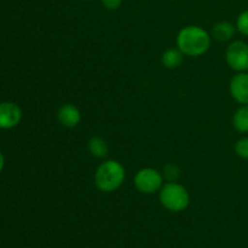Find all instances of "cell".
<instances>
[{
    "label": "cell",
    "mask_w": 248,
    "mask_h": 248,
    "mask_svg": "<svg viewBox=\"0 0 248 248\" xmlns=\"http://www.w3.org/2000/svg\"><path fill=\"white\" fill-rule=\"evenodd\" d=\"M22 120V109L14 102H0V128L11 130Z\"/></svg>",
    "instance_id": "obj_6"
},
{
    "label": "cell",
    "mask_w": 248,
    "mask_h": 248,
    "mask_svg": "<svg viewBox=\"0 0 248 248\" xmlns=\"http://www.w3.org/2000/svg\"><path fill=\"white\" fill-rule=\"evenodd\" d=\"M235 154L244 160H248V137H242L235 143Z\"/></svg>",
    "instance_id": "obj_14"
},
{
    "label": "cell",
    "mask_w": 248,
    "mask_h": 248,
    "mask_svg": "<svg viewBox=\"0 0 248 248\" xmlns=\"http://www.w3.org/2000/svg\"><path fill=\"white\" fill-rule=\"evenodd\" d=\"M232 127L240 133H248V106H240L232 115Z\"/></svg>",
    "instance_id": "obj_12"
},
{
    "label": "cell",
    "mask_w": 248,
    "mask_h": 248,
    "mask_svg": "<svg viewBox=\"0 0 248 248\" xmlns=\"http://www.w3.org/2000/svg\"><path fill=\"white\" fill-rule=\"evenodd\" d=\"M159 201L170 212H183L190 205V194L182 184L167 182L159 190Z\"/></svg>",
    "instance_id": "obj_3"
},
{
    "label": "cell",
    "mask_w": 248,
    "mask_h": 248,
    "mask_svg": "<svg viewBox=\"0 0 248 248\" xmlns=\"http://www.w3.org/2000/svg\"><path fill=\"white\" fill-rule=\"evenodd\" d=\"M87 148H89L90 154L96 159H106L109 153V147L107 142L98 136H93L90 138Z\"/></svg>",
    "instance_id": "obj_11"
},
{
    "label": "cell",
    "mask_w": 248,
    "mask_h": 248,
    "mask_svg": "<svg viewBox=\"0 0 248 248\" xmlns=\"http://www.w3.org/2000/svg\"><path fill=\"white\" fill-rule=\"evenodd\" d=\"M86 1H89V0H86Z\"/></svg>",
    "instance_id": "obj_18"
},
{
    "label": "cell",
    "mask_w": 248,
    "mask_h": 248,
    "mask_svg": "<svg viewBox=\"0 0 248 248\" xmlns=\"http://www.w3.org/2000/svg\"><path fill=\"white\" fill-rule=\"evenodd\" d=\"M236 31L242 35L248 36V9L244 10L236 18Z\"/></svg>",
    "instance_id": "obj_13"
},
{
    "label": "cell",
    "mask_w": 248,
    "mask_h": 248,
    "mask_svg": "<svg viewBox=\"0 0 248 248\" xmlns=\"http://www.w3.org/2000/svg\"><path fill=\"white\" fill-rule=\"evenodd\" d=\"M236 31V26L228 21H219L212 27V38L220 43H225L232 40Z\"/></svg>",
    "instance_id": "obj_9"
},
{
    "label": "cell",
    "mask_w": 248,
    "mask_h": 248,
    "mask_svg": "<svg viewBox=\"0 0 248 248\" xmlns=\"http://www.w3.org/2000/svg\"><path fill=\"white\" fill-rule=\"evenodd\" d=\"M125 167L116 160H107L94 172V186L103 193L118 190L125 182Z\"/></svg>",
    "instance_id": "obj_2"
},
{
    "label": "cell",
    "mask_w": 248,
    "mask_h": 248,
    "mask_svg": "<svg viewBox=\"0 0 248 248\" xmlns=\"http://www.w3.org/2000/svg\"><path fill=\"white\" fill-rule=\"evenodd\" d=\"M183 52L178 47L167 48L161 55V63L167 69H176L183 62Z\"/></svg>",
    "instance_id": "obj_10"
},
{
    "label": "cell",
    "mask_w": 248,
    "mask_h": 248,
    "mask_svg": "<svg viewBox=\"0 0 248 248\" xmlns=\"http://www.w3.org/2000/svg\"><path fill=\"white\" fill-rule=\"evenodd\" d=\"M57 120L63 127L74 128L81 121V113L77 106L72 103H65L58 108Z\"/></svg>",
    "instance_id": "obj_8"
},
{
    "label": "cell",
    "mask_w": 248,
    "mask_h": 248,
    "mask_svg": "<svg viewBox=\"0 0 248 248\" xmlns=\"http://www.w3.org/2000/svg\"><path fill=\"white\" fill-rule=\"evenodd\" d=\"M179 174H181V170L178 169V166L174 164H167L164 167V174L162 176L165 178H167L169 182H177Z\"/></svg>",
    "instance_id": "obj_15"
},
{
    "label": "cell",
    "mask_w": 248,
    "mask_h": 248,
    "mask_svg": "<svg viewBox=\"0 0 248 248\" xmlns=\"http://www.w3.org/2000/svg\"><path fill=\"white\" fill-rule=\"evenodd\" d=\"M133 184L140 193L150 195L159 191L164 186V176L156 169L144 167L135 174Z\"/></svg>",
    "instance_id": "obj_4"
},
{
    "label": "cell",
    "mask_w": 248,
    "mask_h": 248,
    "mask_svg": "<svg viewBox=\"0 0 248 248\" xmlns=\"http://www.w3.org/2000/svg\"><path fill=\"white\" fill-rule=\"evenodd\" d=\"M211 39L212 36L206 29L199 26H186L178 31L176 43L184 56L200 57L210 50Z\"/></svg>",
    "instance_id": "obj_1"
},
{
    "label": "cell",
    "mask_w": 248,
    "mask_h": 248,
    "mask_svg": "<svg viewBox=\"0 0 248 248\" xmlns=\"http://www.w3.org/2000/svg\"><path fill=\"white\" fill-rule=\"evenodd\" d=\"M230 96L240 106H248V73H237L229 84Z\"/></svg>",
    "instance_id": "obj_7"
},
{
    "label": "cell",
    "mask_w": 248,
    "mask_h": 248,
    "mask_svg": "<svg viewBox=\"0 0 248 248\" xmlns=\"http://www.w3.org/2000/svg\"><path fill=\"white\" fill-rule=\"evenodd\" d=\"M4 165H5L4 155H2V153L0 152V172H1V171H2V169H4Z\"/></svg>",
    "instance_id": "obj_17"
},
{
    "label": "cell",
    "mask_w": 248,
    "mask_h": 248,
    "mask_svg": "<svg viewBox=\"0 0 248 248\" xmlns=\"http://www.w3.org/2000/svg\"><path fill=\"white\" fill-rule=\"evenodd\" d=\"M225 62L236 73L248 72V44L246 41H232L225 50Z\"/></svg>",
    "instance_id": "obj_5"
},
{
    "label": "cell",
    "mask_w": 248,
    "mask_h": 248,
    "mask_svg": "<svg viewBox=\"0 0 248 248\" xmlns=\"http://www.w3.org/2000/svg\"><path fill=\"white\" fill-rule=\"evenodd\" d=\"M103 6L108 10H118L123 5L124 0H101Z\"/></svg>",
    "instance_id": "obj_16"
}]
</instances>
